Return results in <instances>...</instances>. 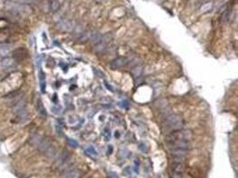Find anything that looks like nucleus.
<instances>
[{
  "mask_svg": "<svg viewBox=\"0 0 238 178\" xmlns=\"http://www.w3.org/2000/svg\"><path fill=\"white\" fill-rule=\"evenodd\" d=\"M184 126V121L181 119V117L177 114H169L162 122V128L163 131L173 132L176 130L182 129Z\"/></svg>",
  "mask_w": 238,
  "mask_h": 178,
  "instance_id": "obj_1",
  "label": "nucleus"
},
{
  "mask_svg": "<svg viewBox=\"0 0 238 178\" xmlns=\"http://www.w3.org/2000/svg\"><path fill=\"white\" fill-rule=\"evenodd\" d=\"M36 147L39 149L46 157L49 158H54L57 154V150H56L55 147L50 143L47 139H45L43 137L40 138V142L38 143Z\"/></svg>",
  "mask_w": 238,
  "mask_h": 178,
  "instance_id": "obj_2",
  "label": "nucleus"
},
{
  "mask_svg": "<svg viewBox=\"0 0 238 178\" xmlns=\"http://www.w3.org/2000/svg\"><path fill=\"white\" fill-rule=\"evenodd\" d=\"M5 7L8 11L15 13H28L29 11L31 10L30 8V6H26V5L14 3V2H13L11 0H7L6 2Z\"/></svg>",
  "mask_w": 238,
  "mask_h": 178,
  "instance_id": "obj_3",
  "label": "nucleus"
},
{
  "mask_svg": "<svg viewBox=\"0 0 238 178\" xmlns=\"http://www.w3.org/2000/svg\"><path fill=\"white\" fill-rule=\"evenodd\" d=\"M193 137V133L190 130L187 129H179L173 131L167 136V141L172 140H188L190 141Z\"/></svg>",
  "mask_w": 238,
  "mask_h": 178,
  "instance_id": "obj_4",
  "label": "nucleus"
},
{
  "mask_svg": "<svg viewBox=\"0 0 238 178\" xmlns=\"http://www.w3.org/2000/svg\"><path fill=\"white\" fill-rule=\"evenodd\" d=\"M170 150H186L191 148V143L188 140H172L167 141Z\"/></svg>",
  "mask_w": 238,
  "mask_h": 178,
  "instance_id": "obj_5",
  "label": "nucleus"
},
{
  "mask_svg": "<svg viewBox=\"0 0 238 178\" xmlns=\"http://www.w3.org/2000/svg\"><path fill=\"white\" fill-rule=\"evenodd\" d=\"M29 119V113L26 108L14 111V122L17 124H22Z\"/></svg>",
  "mask_w": 238,
  "mask_h": 178,
  "instance_id": "obj_6",
  "label": "nucleus"
},
{
  "mask_svg": "<svg viewBox=\"0 0 238 178\" xmlns=\"http://www.w3.org/2000/svg\"><path fill=\"white\" fill-rule=\"evenodd\" d=\"M111 41V37L110 35H105V36H103V39L101 40V42L98 43L97 45L95 46V48H94V51L96 52V53H104L105 50L107 49V46H108V43Z\"/></svg>",
  "mask_w": 238,
  "mask_h": 178,
  "instance_id": "obj_7",
  "label": "nucleus"
},
{
  "mask_svg": "<svg viewBox=\"0 0 238 178\" xmlns=\"http://www.w3.org/2000/svg\"><path fill=\"white\" fill-rule=\"evenodd\" d=\"M129 60L126 57H118L110 62V66L112 69H120L124 66L129 65Z\"/></svg>",
  "mask_w": 238,
  "mask_h": 178,
  "instance_id": "obj_8",
  "label": "nucleus"
},
{
  "mask_svg": "<svg viewBox=\"0 0 238 178\" xmlns=\"http://www.w3.org/2000/svg\"><path fill=\"white\" fill-rule=\"evenodd\" d=\"M70 159V154L68 150H63L61 154H60L59 158L57 159V164L59 166H65L67 165V162H69Z\"/></svg>",
  "mask_w": 238,
  "mask_h": 178,
  "instance_id": "obj_9",
  "label": "nucleus"
},
{
  "mask_svg": "<svg viewBox=\"0 0 238 178\" xmlns=\"http://www.w3.org/2000/svg\"><path fill=\"white\" fill-rule=\"evenodd\" d=\"M26 57H27V52H26V50L23 49V48L16 49L13 52V59L16 62L24 60Z\"/></svg>",
  "mask_w": 238,
  "mask_h": 178,
  "instance_id": "obj_10",
  "label": "nucleus"
},
{
  "mask_svg": "<svg viewBox=\"0 0 238 178\" xmlns=\"http://www.w3.org/2000/svg\"><path fill=\"white\" fill-rule=\"evenodd\" d=\"M93 33H94V32L91 30H84L83 32L80 33V35L79 36L78 42H79V43H81V44L86 43L87 41H89V40L90 39V38H91V36H92Z\"/></svg>",
  "mask_w": 238,
  "mask_h": 178,
  "instance_id": "obj_11",
  "label": "nucleus"
},
{
  "mask_svg": "<svg viewBox=\"0 0 238 178\" xmlns=\"http://www.w3.org/2000/svg\"><path fill=\"white\" fill-rule=\"evenodd\" d=\"M16 64V61L13 58H10V57H6L4 58L3 61H1V66L4 68V69H11V68H13Z\"/></svg>",
  "mask_w": 238,
  "mask_h": 178,
  "instance_id": "obj_12",
  "label": "nucleus"
},
{
  "mask_svg": "<svg viewBox=\"0 0 238 178\" xmlns=\"http://www.w3.org/2000/svg\"><path fill=\"white\" fill-rule=\"evenodd\" d=\"M81 176V171L79 169H71L67 171L62 178H80Z\"/></svg>",
  "mask_w": 238,
  "mask_h": 178,
  "instance_id": "obj_13",
  "label": "nucleus"
},
{
  "mask_svg": "<svg viewBox=\"0 0 238 178\" xmlns=\"http://www.w3.org/2000/svg\"><path fill=\"white\" fill-rule=\"evenodd\" d=\"M102 39H103V35L101 33H99V32H94L92 34L91 38H90L89 41L93 46H96V45H97L98 43L101 42Z\"/></svg>",
  "mask_w": 238,
  "mask_h": 178,
  "instance_id": "obj_14",
  "label": "nucleus"
},
{
  "mask_svg": "<svg viewBox=\"0 0 238 178\" xmlns=\"http://www.w3.org/2000/svg\"><path fill=\"white\" fill-rule=\"evenodd\" d=\"M37 110H38L39 114L42 118H46L47 116V110L45 109V107H44V105H43V103H42V102H41L40 99L38 100V102H37Z\"/></svg>",
  "mask_w": 238,
  "mask_h": 178,
  "instance_id": "obj_15",
  "label": "nucleus"
},
{
  "mask_svg": "<svg viewBox=\"0 0 238 178\" xmlns=\"http://www.w3.org/2000/svg\"><path fill=\"white\" fill-rule=\"evenodd\" d=\"M39 79H40V88H41V92L45 93V91H46V77H45V74L42 70L40 71Z\"/></svg>",
  "mask_w": 238,
  "mask_h": 178,
  "instance_id": "obj_16",
  "label": "nucleus"
},
{
  "mask_svg": "<svg viewBox=\"0 0 238 178\" xmlns=\"http://www.w3.org/2000/svg\"><path fill=\"white\" fill-rule=\"evenodd\" d=\"M74 25L71 21H69V20H65V21H62L60 23V28L62 30H65V31H70L73 29Z\"/></svg>",
  "mask_w": 238,
  "mask_h": 178,
  "instance_id": "obj_17",
  "label": "nucleus"
},
{
  "mask_svg": "<svg viewBox=\"0 0 238 178\" xmlns=\"http://www.w3.org/2000/svg\"><path fill=\"white\" fill-rule=\"evenodd\" d=\"M172 169L174 170L175 173H182L185 170V166L184 163H180V162H174V164L172 165Z\"/></svg>",
  "mask_w": 238,
  "mask_h": 178,
  "instance_id": "obj_18",
  "label": "nucleus"
},
{
  "mask_svg": "<svg viewBox=\"0 0 238 178\" xmlns=\"http://www.w3.org/2000/svg\"><path fill=\"white\" fill-rule=\"evenodd\" d=\"M11 53V49L9 46H0V56L6 58Z\"/></svg>",
  "mask_w": 238,
  "mask_h": 178,
  "instance_id": "obj_19",
  "label": "nucleus"
},
{
  "mask_svg": "<svg viewBox=\"0 0 238 178\" xmlns=\"http://www.w3.org/2000/svg\"><path fill=\"white\" fill-rule=\"evenodd\" d=\"M143 72V67L141 65H136L131 69V73L134 77H140Z\"/></svg>",
  "mask_w": 238,
  "mask_h": 178,
  "instance_id": "obj_20",
  "label": "nucleus"
},
{
  "mask_svg": "<svg viewBox=\"0 0 238 178\" xmlns=\"http://www.w3.org/2000/svg\"><path fill=\"white\" fill-rule=\"evenodd\" d=\"M60 7V3L58 0H51L50 3V9L52 12H55L59 9Z\"/></svg>",
  "mask_w": 238,
  "mask_h": 178,
  "instance_id": "obj_21",
  "label": "nucleus"
},
{
  "mask_svg": "<svg viewBox=\"0 0 238 178\" xmlns=\"http://www.w3.org/2000/svg\"><path fill=\"white\" fill-rule=\"evenodd\" d=\"M85 151L89 156H96L97 155V151L96 150V149L94 148L93 146H88L87 148L85 149Z\"/></svg>",
  "mask_w": 238,
  "mask_h": 178,
  "instance_id": "obj_22",
  "label": "nucleus"
},
{
  "mask_svg": "<svg viewBox=\"0 0 238 178\" xmlns=\"http://www.w3.org/2000/svg\"><path fill=\"white\" fill-rule=\"evenodd\" d=\"M103 136L104 138L105 139L106 141H109L111 138V129L108 128H105L103 131Z\"/></svg>",
  "mask_w": 238,
  "mask_h": 178,
  "instance_id": "obj_23",
  "label": "nucleus"
},
{
  "mask_svg": "<svg viewBox=\"0 0 238 178\" xmlns=\"http://www.w3.org/2000/svg\"><path fill=\"white\" fill-rule=\"evenodd\" d=\"M138 149L142 151V152H144V153H145V152H147L148 151V146L145 144V143H143V142H140L138 143Z\"/></svg>",
  "mask_w": 238,
  "mask_h": 178,
  "instance_id": "obj_24",
  "label": "nucleus"
},
{
  "mask_svg": "<svg viewBox=\"0 0 238 178\" xmlns=\"http://www.w3.org/2000/svg\"><path fill=\"white\" fill-rule=\"evenodd\" d=\"M129 151L127 149H120L119 151V156L120 158H127L129 156Z\"/></svg>",
  "mask_w": 238,
  "mask_h": 178,
  "instance_id": "obj_25",
  "label": "nucleus"
},
{
  "mask_svg": "<svg viewBox=\"0 0 238 178\" xmlns=\"http://www.w3.org/2000/svg\"><path fill=\"white\" fill-rule=\"evenodd\" d=\"M67 143H68V144H69L70 147H78L79 146V143L76 141V140H74V139H67Z\"/></svg>",
  "mask_w": 238,
  "mask_h": 178,
  "instance_id": "obj_26",
  "label": "nucleus"
},
{
  "mask_svg": "<svg viewBox=\"0 0 238 178\" xmlns=\"http://www.w3.org/2000/svg\"><path fill=\"white\" fill-rule=\"evenodd\" d=\"M211 6H212V4L211 3H207V4H205L202 8H201V10L202 12H206V11H209L210 8H211Z\"/></svg>",
  "mask_w": 238,
  "mask_h": 178,
  "instance_id": "obj_27",
  "label": "nucleus"
},
{
  "mask_svg": "<svg viewBox=\"0 0 238 178\" xmlns=\"http://www.w3.org/2000/svg\"><path fill=\"white\" fill-rule=\"evenodd\" d=\"M108 177L109 178H119V176H118V174H116L115 172H112V171H111L108 173Z\"/></svg>",
  "mask_w": 238,
  "mask_h": 178,
  "instance_id": "obj_28",
  "label": "nucleus"
},
{
  "mask_svg": "<svg viewBox=\"0 0 238 178\" xmlns=\"http://www.w3.org/2000/svg\"><path fill=\"white\" fill-rule=\"evenodd\" d=\"M121 106L123 107V108H125V109H128L129 107V103L128 101H123V102H121Z\"/></svg>",
  "mask_w": 238,
  "mask_h": 178,
  "instance_id": "obj_29",
  "label": "nucleus"
},
{
  "mask_svg": "<svg viewBox=\"0 0 238 178\" xmlns=\"http://www.w3.org/2000/svg\"><path fill=\"white\" fill-rule=\"evenodd\" d=\"M40 0H21L23 3H31V2H39Z\"/></svg>",
  "mask_w": 238,
  "mask_h": 178,
  "instance_id": "obj_30",
  "label": "nucleus"
}]
</instances>
